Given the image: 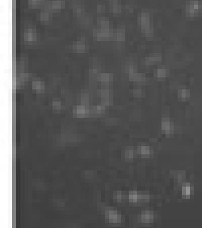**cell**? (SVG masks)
Wrapping results in <instances>:
<instances>
[{
	"instance_id": "ba28073f",
	"label": "cell",
	"mask_w": 202,
	"mask_h": 228,
	"mask_svg": "<svg viewBox=\"0 0 202 228\" xmlns=\"http://www.w3.org/2000/svg\"><path fill=\"white\" fill-rule=\"evenodd\" d=\"M105 217L109 223H120L122 221L121 215L114 210H107L105 213Z\"/></svg>"
},
{
	"instance_id": "9c48e42d",
	"label": "cell",
	"mask_w": 202,
	"mask_h": 228,
	"mask_svg": "<svg viewBox=\"0 0 202 228\" xmlns=\"http://www.w3.org/2000/svg\"><path fill=\"white\" fill-rule=\"evenodd\" d=\"M38 21L43 24H50L53 21V16L51 12L46 10H41L37 15Z\"/></svg>"
},
{
	"instance_id": "8fae6325",
	"label": "cell",
	"mask_w": 202,
	"mask_h": 228,
	"mask_svg": "<svg viewBox=\"0 0 202 228\" xmlns=\"http://www.w3.org/2000/svg\"><path fill=\"white\" fill-rule=\"evenodd\" d=\"M72 4H71L72 5V8L73 9L74 14L76 16L80 17V16H82L83 14H85V8H83L82 4L80 3V1H72Z\"/></svg>"
},
{
	"instance_id": "4dcf8cb0",
	"label": "cell",
	"mask_w": 202,
	"mask_h": 228,
	"mask_svg": "<svg viewBox=\"0 0 202 228\" xmlns=\"http://www.w3.org/2000/svg\"><path fill=\"white\" fill-rule=\"evenodd\" d=\"M25 82L21 80L19 77H17L15 81V87L17 89H22L24 87Z\"/></svg>"
},
{
	"instance_id": "277c9868",
	"label": "cell",
	"mask_w": 202,
	"mask_h": 228,
	"mask_svg": "<svg viewBox=\"0 0 202 228\" xmlns=\"http://www.w3.org/2000/svg\"><path fill=\"white\" fill-rule=\"evenodd\" d=\"M72 52L76 53H85L89 52V46L86 43L85 37H79L69 46Z\"/></svg>"
},
{
	"instance_id": "6da1fadb",
	"label": "cell",
	"mask_w": 202,
	"mask_h": 228,
	"mask_svg": "<svg viewBox=\"0 0 202 228\" xmlns=\"http://www.w3.org/2000/svg\"><path fill=\"white\" fill-rule=\"evenodd\" d=\"M137 22L139 24L141 31L147 37H152L154 35V29L151 23L150 14L143 11L138 15Z\"/></svg>"
},
{
	"instance_id": "7c38bea8",
	"label": "cell",
	"mask_w": 202,
	"mask_h": 228,
	"mask_svg": "<svg viewBox=\"0 0 202 228\" xmlns=\"http://www.w3.org/2000/svg\"><path fill=\"white\" fill-rule=\"evenodd\" d=\"M129 75V79L131 81L137 82V83H142L145 81L146 80V76L145 74L137 72V71L132 72Z\"/></svg>"
},
{
	"instance_id": "836d02e7",
	"label": "cell",
	"mask_w": 202,
	"mask_h": 228,
	"mask_svg": "<svg viewBox=\"0 0 202 228\" xmlns=\"http://www.w3.org/2000/svg\"><path fill=\"white\" fill-rule=\"evenodd\" d=\"M191 193V187L188 185H184L182 187V194L184 196H188Z\"/></svg>"
},
{
	"instance_id": "5bb4252c",
	"label": "cell",
	"mask_w": 202,
	"mask_h": 228,
	"mask_svg": "<svg viewBox=\"0 0 202 228\" xmlns=\"http://www.w3.org/2000/svg\"><path fill=\"white\" fill-rule=\"evenodd\" d=\"M126 39V29L124 26L118 27L116 30H115V38L114 40L122 42L125 41Z\"/></svg>"
},
{
	"instance_id": "ac0fdd59",
	"label": "cell",
	"mask_w": 202,
	"mask_h": 228,
	"mask_svg": "<svg viewBox=\"0 0 202 228\" xmlns=\"http://www.w3.org/2000/svg\"><path fill=\"white\" fill-rule=\"evenodd\" d=\"M98 27L101 29H110V22L106 17H99L97 19Z\"/></svg>"
},
{
	"instance_id": "3957f363",
	"label": "cell",
	"mask_w": 202,
	"mask_h": 228,
	"mask_svg": "<svg viewBox=\"0 0 202 228\" xmlns=\"http://www.w3.org/2000/svg\"><path fill=\"white\" fill-rule=\"evenodd\" d=\"M94 39L98 41L114 40L115 30L113 29H101L96 28L93 29Z\"/></svg>"
},
{
	"instance_id": "d4e9b609",
	"label": "cell",
	"mask_w": 202,
	"mask_h": 228,
	"mask_svg": "<svg viewBox=\"0 0 202 228\" xmlns=\"http://www.w3.org/2000/svg\"><path fill=\"white\" fill-rule=\"evenodd\" d=\"M33 75L32 73H27V72H24V73H19V75L18 77L23 81L24 82H27L28 81H31L33 78Z\"/></svg>"
},
{
	"instance_id": "52a82bcc",
	"label": "cell",
	"mask_w": 202,
	"mask_h": 228,
	"mask_svg": "<svg viewBox=\"0 0 202 228\" xmlns=\"http://www.w3.org/2000/svg\"><path fill=\"white\" fill-rule=\"evenodd\" d=\"M89 106L83 105L75 106L73 108V114L76 117L83 118L89 116Z\"/></svg>"
},
{
	"instance_id": "f1b7e54d",
	"label": "cell",
	"mask_w": 202,
	"mask_h": 228,
	"mask_svg": "<svg viewBox=\"0 0 202 228\" xmlns=\"http://www.w3.org/2000/svg\"><path fill=\"white\" fill-rule=\"evenodd\" d=\"M178 96L181 98H187L190 96V91L187 89H181L178 91Z\"/></svg>"
},
{
	"instance_id": "603a6c76",
	"label": "cell",
	"mask_w": 202,
	"mask_h": 228,
	"mask_svg": "<svg viewBox=\"0 0 202 228\" xmlns=\"http://www.w3.org/2000/svg\"><path fill=\"white\" fill-rule=\"evenodd\" d=\"M128 198L132 203L140 202L141 194H139L137 191H131L128 195Z\"/></svg>"
},
{
	"instance_id": "4fadbf2b",
	"label": "cell",
	"mask_w": 202,
	"mask_h": 228,
	"mask_svg": "<svg viewBox=\"0 0 202 228\" xmlns=\"http://www.w3.org/2000/svg\"><path fill=\"white\" fill-rule=\"evenodd\" d=\"M109 6L111 11L114 14H118L121 12L122 5L121 1L117 0H110L109 1Z\"/></svg>"
},
{
	"instance_id": "ffe728a7",
	"label": "cell",
	"mask_w": 202,
	"mask_h": 228,
	"mask_svg": "<svg viewBox=\"0 0 202 228\" xmlns=\"http://www.w3.org/2000/svg\"><path fill=\"white\" fill-rule=\"evenodd\" d=\"M98 95L101 100L112 98V91L109 88H102L98 91Z\"/></svg>"
},
{
	"instance_id": "484cf974",
	"label": "cell",
	"mask_w": 202,
	"mask_h": 228,
	"mask_svg": "<svg viewBox=\"0 0 202 228\" xmlns=\"http://www.w3.org/2000/svg\"><path fill=\"white\" fill-rule=\"evenodd\" d=\"M80 105L89 106V95L87 93H82L80 95Z\"/></svg>"
},
{
	"instance_id": "9a60e30c",
	"label": "cell",
	"mask_w": 202,
	"mask_h": 228,
	"mask_svg": "<svg viewBox=\"0 0 202 228\" xmlns=\"http://www.w3.org/2000/svg\"><path fill=\"white\" fill-rule=\"evenodd\" d=\"M32 88L37 94H42L45 90V83L41 81H34L32 82Z\"/></svg>"
},
{
	"instance_id": "44dd1931",
	"label": "cell",
	"mask_w": 202,
	"mask_h": 228,
	"mask_svg": "<svg viewBox=\"0 0 202 228\" xmlns=\"http://www.w3.org/2000/svg\"><path fill=\"white\" fill-rule=\"evenodd\" d=\"M161 127H162V130L166 133H171L172 129H173L172 124L171 123L169 119H167V118L162 119Z\"/></svg>"
},
{
	"instance_id": "e575fe53",
	"label": "cell",
	"mask_w": 202,
	"mask_h": 228,
	"mask_svg": "<svg viewBox=\"0 0 202 228\" xmlns=\"http://www.w3.org/2000/svg\"><path fill=\"white\" fill-rule=\"evenodd\" d=\"M106 10V6L104 4H98L97 5V10L98 13H103Z\"/></svg>"
},
{
	"instance_id": "5b68a950",
	"label": "cell",
	"mask_w": 202,
	"mask_h": 228,
	"mask_svg": "<svg viewBox=\"0 0 202 228\" xmlns=\"http://www.w3.org/2000/svg\"><path fill=\"white\" fill-rule=\"evenodd\" d=\"M65 1L61 0H54V1H46L45 6L43 10L53 13L59 12L62 9L65 8Z\"/></svg>"
},
{
	"instance_id": "d6986e66",
	"label": "cell",
	"mask_w": 202,
	"mask_h": 228,
	"mask_svg": "<svg viewBox=\"0 0 202 228\" xmlns=\"http://www.w3.org/2000/svg\"><path fill=\"white\" fill-rule=\"evenodd\" d=\"M154 219V215L151 211H145L141 215V221L143 223H150Z\"/></svg>"
},
{
	"instance_id": "f546056e",
	"label": "cell",
	"mask_w": 202,
	"mask_h": 228,
	"mask_svg": "<svg viewBox=\"0 0 202 228\" xmlns=\"http://www.w3.org/2000/svg\"><path fill=\"white\" fill-rule=\"evenodd\" d=\"M132 95L136 98H141L144 95V91L141 88H135L132 91Z\"/></svg>"
},
{
	"instance_id": "8992f818",
	"label": "cell",
	"mask_w": 202,
	"mask_h": 228,
	"mask_svg": "<svg viewBox=\"0 0 202 228\" xmlns=\"http://www.w3.org/2000/svg\"><path fill=\"white\" fill-rule=\"evenodd\" d=\"M202 9V4L199 1H190L185 6V12L188 16L197 14Z\"/></svg>"
},
{
	"instance_id": "4316f807",
	"label": "cell",
	"mask_w": 202,
	"mask_h": 228,
	"mask_svg": "<svg viewBox=\"0 0 202 228\" xmlns=\"http://www.w3.org/2000/svg\"><path fill=\"white\" fill-rule=\"evenodd\" d=\"M52 108L55 111H59L62 109V105L61 100L56 99H53L52 101Z\"/></svg>"
},
{
	"instance_id": "1f68e13d",
	"label": "cell",
	"mask_w": 202,
	"mask_h": 228,
	"mask_svg": "<svg viewBox=\"0 0 202 228\" xmlns=\"http://www.w3.org/2000/svg\"><path fill=\"white\" fill-rule=\"evenodd\" d=\"M139 152L143 155H149L151 152L150 148L146 146H141L139 148Z\"/></svg>"
},
{
	"instance_id": "7402d4cb",
	"label": "cell",
	"mask_w": 202,
	"mask_h": 228,
	"mask_svg": "<svg viewBox=\"0 0 202 228\" xmlns=\"http://www.w3.org/2000/svg\"><path fill=\"white\" fill-rule=\"evenodd\" d=\"M27 63H28L27 59L26 57H22V58L19 60L18 63V65H17L18 69V71L19 72V73L24 72Z\"/></svg>"
},
{
	"instance_id": "30bf717a",
	"label": "cell",
	"mask_w": 202,
	"mask_h": 228,
	"mask_svg": "<svg viewBox=\"0 0 202 228\" xmlns=\"http://www.w3.org/2000/svg\"><path fill=\"white\" fill-rule=\"evenodd\" d=\"M162 56L160 53H153L146 57L144 60V64L146 66L155 65L156 63L162 61Z\"/></svg>"
},
{
	"instance_id": "2e32d148",
	"label": "cell",
	"mask_w": 202,
	"mask_h": 228,
	"mask_svg": "<svg viewBox=\"0 0 202 228\" xmlns=\"http://www.w3.org/2000/svg\"><path fill=\"white\" fill-rule=\"evenodd\" d=\"M114 75L112 73H99L97 81L102 83H109L113 81Z\"/></svg>"
},
{
	"instance_id": "e0dca14e",
	"label": "cell",
	"mask_w": 202,
	"mask_h": 228,
	"mask_svg": "<svg viewBox=\"0 0 202 228\" xmlns=\"http://www.w3.org/2000/svg\"><path fill=\"white\" fill-rule=\"evenodd\" d=\"M46 1L44 0H28V8L30 9L44 8Z\"/></svg>"
},
{
	"instance_id": "cb8c5ba5",
	"label": "cell",
	"mask_w": 202,
	"mask_h": 228,
	"mask_svg": "<svg viewBox=\"0 0 202 228\" xmlns=\"http://www.w3.org/2000/svg\"><path fill=\"white\" fill-rule=\"evenodd\" d=\"M168 74V71L166 68H159L158 69L156 72H155V75L156 77L158 78H164L166 77Z\"/></svg>"
},
{
	"instance_id": "d6a6232c",
	"label": "cell",
	"mask_w": 202,
	"mask_h": 228,
	"mask_svg": "<svg viewBox=\"0 0 202 228\" xmlns=\"http://www.w3.org/2000/svg\"><path fill=\"white\" fill-rule=\"evenodd\" d=\"M125 156L127 159H131L134 157V151L131 148H128L125 150Z\"/></svg>"
},
{
	"instance_id": "7a4b0ae2",
	"label": "cell",
	"mask_w": 202,
	"mask_h": 228,
	"mask_svg": "<svg viewBox=\"0 0 202 228\" xmlns=\"http://www.w3.org/2000/svg\"><path fill=\"white\" fill-rule=\"evenodd\" d=\"M23 33L24 42L26 44L31 45L38 41L37 27L32 23H29L25 26Z\"/></svg>"
},
{
	"instance_id": "83f0119b",
	"label": "cell",
	"mask_w": 202,
	"mask_h": 228,
	"mask_svg": "<svg viewBox=\"0 0 202 228\" xmlns=\"http://www.w3.org/2000/svg\"><path fill=\"white\" fill-rule=\"evenodd\" d=\"M125 198L126 195L120 191H117L113 194V198L116 200L117 202H121L124 199H125Z\"/></svg>"
}]
</instances>
